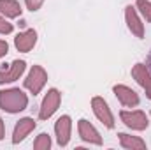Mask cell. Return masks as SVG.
Returning <instances> with one entry per match:
<instances>
[{"instance_id": "7a4b0ae2", "label": "cell", "mask_w": 151, "mask_h": 150, "mask_svg": "<svg viewBox=\"0 0 151 150\" xmlns=\"http://www.w3.org/2000/svg\"><path fill=\"white\" fill-rule=\"evenodd\" d=\"M123 124L134 131H144L148 127V117L146 113L141 111V110H134V111H128V110H123L119 113Z\"/></svg>"}, {"instance_id": "d6986e66", "label": "cell", "mask_w": 151, "mask_h": 150, "mask_svg": "<svg viewBox=\"0 0 151 150\" xmlns=\"http://www.w3.org/2000/svg\"><path fill=\"white\" fill-rule=\"evenodd\" d=\"M25 2H27V7L30 11H37V9H40V5H42L44 0H25Z\"/></svg>"}, {"instance_id": "7402d4cb", "label": "cell", "mask_w": 151, "mask_h": 150, "mask_svg": "<svg viewBox=\"0 0 151 150\" xmlns=\"http://www.w3.org/2000/svg\"><path fill=\"white\" fill-rule=\"evenodd\" d=\"M146 67H148V71H150V74H151V51H150V55H148V60H146Z\"/></svg>"}, {"instance_id": "8fae6325", "label": "cell", "mask_w": 151, "mask_h": 150, "mask_svg": "<svg viewBox=\"0 0 151 150\" xmlns=\"http://www.w3.org/2000/svg\"><path fill=\"white\" fill-rule=\"evenodd\" d=\"M132 76L134 79L146 90V95L151 99V74L144 64H135L132 67Z\"/></svg>"}, {"instance_id": "8992f818", "label": "cell", "mask_w": 151, "mask_h": 150, "mask_svg": "<svg viewBox=\"0 0 151 150\" xmlns=\"http://www.w3.org/2000/svg\"><path fill=\"white\" fill-rule=\"evenodd\" d=\"M70 129H72V120L69 115H63L56 120L55 124V133H56V141L60 147H65L70 140Z\"/></svg>"}, {"instance_id": "ba28073f", "label": "cell", "mask_w": 151, "mask_h": 150, "mask_svg": "<svg viewBox=\"0 0 151 150\" xmlns=\"http://www.w3.org/2000/svg\"><path fill=\"white\" fill-rule=\"evenodd\" d=\"M113 92H114V95L118 97V101H119L125 108H134V106L139 104V95H137L132 88H128V87H125V85H114Z\"/></svg>"}, {"instance_id": "7c38bea8", "label": "cell", "mask_w": 151, "mask_h": 150, "mask_svg": "<svg viewBox=\"0 0 151 150\" xmlns=\"http://www.w3.org/2000/svg\"><path fill=\"white\" fill-rule=\"evenodd\" d=\"M125 18H127V25H128L130 32L139 39L144 37V25L141 23V20H139L135 9H134L132 5H128V7L125 9Z\"/></svg>"}, {"instance_id": "ac0fdd59", "label": "cell", "mask_w": 151, "mask_h": 150, "mask_svg": "<svg viewBox=\"0 0 151 150\" xmlns=\"http://www.w3.org/2000/svg\"><path fill=\"white\" fill-rule=\"evenodd\" d=\"M11 32H12V25L0 16V34H11Z\"/></svg>"}, {"instance_id": "4fadbf2b", "label": "cell", "mask_w": 151, "mask_h": 150, "mask_svg": "<svg viewBox=\"0 0 151 150\" xmlns=\"http://www.w3.org/2000/svg\"><path fill=\"white\" fill-rule=\"evenodd\" d=\"M35 129V120L34 118H21L18 124H16V127H14V134H12V143H19V141H23L32 131Z\"/></svg>"}, {"instance_id": "52a82bcc", "label": "cell", "mask_w": 151, "mask_h": 150, "mask_svg": "<svg viewBox=\"0 0 151 150\" xmlns=\"http://www.w3.org/2000/svg\"><path fill=\"white\" fill-rule=\"evenodd\" d=\"M77 129H79V136H81V140H83V141L91 143V145H102V138H100L99 131H97V129L88 122V120L81 118V120H79V124H77Z\"/></svg>"}, {"instance_id": "9a60e30c", "label": "cell", "mask_w": 151, "mask_h": 150, "mask_svg": "<svg viewBox=\"0 0 151 150\" xmlns=\"http://www.w3.org/2000/svg\"><path fill=\"white\" fill-rule=\"evenodd\" d=\"M0 12L5 18H18L21 16V5L16 0H0Z\"/></svg>"}, {"instance_id": "6da1fadb", "label": "cell", "mask_w": 151, "mask_h": 150, "mask_svg": "<svg viewBox=\"0 0 151 150\" xmlns=\"http://www.w3.org/2000/svg\"><path fill=\"white\" fill-rule=\"evenodd\" d=\"M28 106V97L19 88L0 90V108L7 113H19Z\"/></svg>"}, {"instance_id": "2e32d148", "label": "cell", "mask_w": 151, "mask_h": 150, "mask_svg": "<svg viewBox=\"0 0 151 150\" xmlns=\"http://www.w3.org/2000/svg\"><path fill=\"white\" fill-rule=\"evenodd\" d=\"M49 147H51V138H49V134L40 133L37 136V140L34 141V149L35 150H47Z\"/></svg>"}, {"instance_id": "e0dca14e", "label": "cell", "mask_w": 151, "mask_h": 150, "mask_svg": "<svg viewBox=\"0 0 151 150\" xmlns=\"http://www.w3.org/2000/svg\"><path fill=\"white\" fill-rule=\"evenodd\" d=\"M137 7H139V11L142 12V16L151 21V2L150 0H137Z\"/></svg>"}, {"instance_id": "277c9868", "label": "cell", "mask_w": 151, "mask_h": 150, "mask_svg": "<svg viewBox=\"0 0 151 150\" xmlns=\"http://www.w3.org/2000/svg\"><path fill=\"white\" fill-rule=\"evenodd\" d=\"M46 81H47L46 71H44L40 66H34V67L30 69L28 76H27V79H25V87H27L34 95H37L39 92L42 90V87L46 85Z\"/></svg>"}, {"instance_id": "9c48e42d", "label": "cell", "mask_w": 151, "mask_h": 150, "mask_svg": "<svg viewBox=\"0 0 151 150\" xmlns=\"http://www.w3.org/2000/svg\"><path fill=\"white\" fill-rule=\"evenodd\" d=\"M27 62L25 60H14L7 69L0 71V85L2 83H12L16 79H19V76L25 73Z\"/></svg>"}, {"instance_id": "3957f363", "label": "cell", "mask_w": 151, "mask_h": 150, "mask_svg": "<svg viewBox=\"0 0 151 150\" xmlns=\"http://www.w3.org/2000/svg\"><path fill=\"white\" fill-rule=\"evenodd\" d=\"M60 101H62V94H60L56 88H51V90L46 94V97H44V101H42V104H40L39 118H40V120H47L53 113L58 110Z\"/></svg>"}, {"instance_id": "5bb4252c", "label": "cell", "mask_w": 151, "mask_h": 150, "mask_svg": "<svg viewBox=\"0 0 151 150\" xmlns=\"http://www.w3.org/2000/svg\"><path fill=\"white\" fill-rule=\"evenodd\" d=\"M119 143L123 149H128V150H142L146 149V143L137 138V136H130V134H125V133H119Z\"/></svg>"}, {"instance_id": "5b68a950", "label": "cell", "mask_w": 151, "mask_h": 150, "mask_svg": "<svg viewBox=\"0 0 151 150\" xmlns=\"http://www.w3.org/2000/svg\"><path fill=\"white\" fill-rule=\"evenodd\" d=\"M91 108H93V113H95V117L106 125V127H114V117L111 110H109V106H107V103L102 99V97H93L91 99Z\"/></svg>"}, {"instance_id": "44dd1931", "label": "cell", "mask_w": 151, "mask_h": 150, "mask_svg": "<svg viewBox=\"0 0 151 150\" xmlns=\"http://www.w3.org/2000/svg\"><path fill=\"white\" fill-rule=\"evenodd\" d=\"M5 136V127H4V122H2V118H0V140Z\"/></svg>"}, {"instance_id": "30bf717a", "label": "cell", "mask_w": 151, "mask_h": 150, "mask_svg": "<svg viewBox=\"0 0 151 150\" xmlns=\"http://www.w3.org/2000/svg\"><path fill=\"white\" fill-rule=\"evenodd\" d=\"M37 42V32L34 28L30 30H25V32H19L16 37H14V46L18 48V51L21 53H28Z\"/></svg>"}, {"instance_id": "ffe728a7", "label": "cell", "mask_w": 151, "mask_h": 150, "mask_svg": "<svg viewBox=\"0 0 151 150\" xmlns=\"http://www.w3.org/2000/svg\"><path fill=\"white\" fill-rule=\"evenodd\" d=\"M7 51H9V44H7L5 41H0V58H2V57H5V55H7Z\"/></svg>"}]
</instances>
